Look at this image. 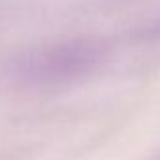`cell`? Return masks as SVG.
Segmentation results:
<instances>
[{
    "instance_id": "cell-1",
    "label": "cell",
    "mask_w": 160,
    "mask_h": 160,
    "mask_svg": "<svg viewBox=\"0 0 160 160\" xmlns=\"http://www.w3.org/2000/svg\"><path fill=\"white\" fill-rule=\"evenodd\" d=\"M111 43L102 36H72L17 53L8 66L15 83L25 87H58L96 73L109 58Z\"/></svg>"
},
{
    "instance_id": "cell-2",
    "label": "cell",
    "mask_w": 160,
    "mask_h": 160,
    "mask_svg": "<svg viewBox=\"0 0 160 160\" xmlns=\"http://www.w3.org/2000/svg\"><path fill=\"white\" fill-rule=\"evenodd\" d=\"M154 160H160V154H158V156H156V158H154Z\"/></svg>"
}]
</instances>
